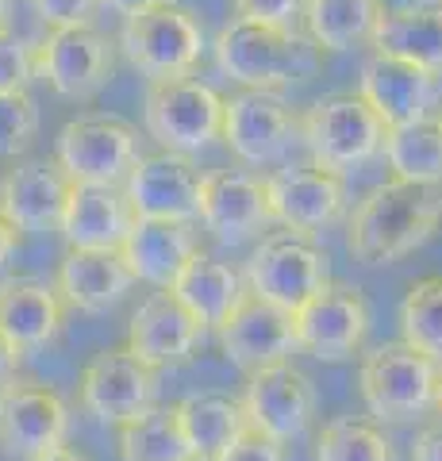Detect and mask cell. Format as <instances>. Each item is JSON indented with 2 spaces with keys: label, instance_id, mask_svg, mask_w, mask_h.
Wrapping results in <instances>:
<instances>
[{
  "label": "cell",
  "instance_id": "d6986e66",
  "mask_svg": "<svg viewBox=\"0 0 442 461\" xmlns=\"http://www.w3.org/2000/svg\"><path fill=\"white\" fill-rule=\"evenodd\" d=\"M358 93L381 115L384 127H401V123L427 120L442 104V77L404 62V58L374 50L362 62Z\"/></svg>",
  "mask_w": 442,
  "mask_h": 461
},
{
  "label": "cell",
  "instance_id": "30bf717a",
  "mask_svg": "<svg viewBox=\"0 0 442 461\" xmlns=\"http://www.w3.org/2000/svg\"><path fill=\"white\" fill-rule=\"evenodd\" d=\"M374 327V308L358 285L327 281L311 300L293 312L296 350L316 362H347L362 354Z\"/></svg>",
  "mask_w": 442,
  "mask_h": 461
},
{
  "label": "cell",
  "instance_id": "603a6c76",
  "mask_svg": "<svg viewBox=\"0 0 442 461\" xmlns=\"http://www.w3.org/2000/svg\"><path fill=\"white\" fill-rule=\"evenodd\" d=\"M54 288L69 312L104 315L135 288V273L127 269L120 250H66Z\"/></svg>",
  "mask_w": 442,
  "mask_h": 461
},
{
  "label": "cell",
  "instance_id": "9c48e42d",
  "mask_svg": "<svg viewBox=\"0 0 442 461\" xmlns=\"http://www.w3.org/2000/svg\"><path fill=\"white\" fill-rule=\"evenodd\" d=\"M139 154V127L104 112L74 115L54 139V162L74 185H123Z\"/></svg>",
  "mask_w": 442,
  "mask_h": 461
},
{
  "label": "cell",
  "instance_id": "d4e9b609",
  "mask_svg": "<svg viewBox=\"0 0 442 461\" xmlns=\"http://www.w3.org/2000/svg\"><path fill=\"white\" fill-rule=\"evenodd\" d=\"M196 250H201L196 223L135 220L120 247V258L127 262V269L135 273V281L150 285V288H169Z\"/></svg>",
  "mask_w": 442,
  "mask_h": 461
},
{
  "label": "cell",
  "instance_id": "5bb4252c",
  "mask_svg": "<svg viewBox=\"0 0 442 461\" xmlns=\"http://www.w3.org/2000/svg\"><path fill=\"white\" fill-rule=\"evenodd\" d=\"M77 396L85 415H93L104 427H120L135 420L147 408H154L158 396V369L127 350V346H108V350L93 354L81 369Z\"/></svg>",
  "mask_w": 442,
  "mask_h": 461
},
{
  "label": "cell",
  "instance_id": "484cf974",
  "mask_svg": "<svg viewBox=\"0 0 442 461\" xmlns=\"http://www.w3.org/2000/svg\"><path fill=\"white\" fill-rule=\"evenodd\" d=\"M166 293H174L177 304L204 330H220L231 320V312L250 296V288L231 262H220V258L196 250Z\"/></svg>",
  "mask_w": 442,
  "mask_h": 461
},
{
  "label": "cell",
  "instance_id": "9a60e30c",
  "mask_svg": "<svg viewBox=\"0 0 442 461\" xmlns=\"http://www.w3.org/2000/svg\"><path fill=\"white\" fill-rule=\"evenodd\" d=\"M347 177L327 173L320 166H293L284 162L266 173V204L269 220L296 235H316L331 227L347 212Z\"/></svg>",
  "mask_w": 442,
  "mask_h": 461
},
{
  "label": "cell",
  "instance_id": "b9f144b4",
  "mask_svg": "<svg viewBox=\"0 0 442 461\" xmlns=\"http://www.w3.org/2000/svg\"><path fill=\"white\" fill-rule=\"evenodd\" d=\"M16 230H12L5 220H0V269H5L8 266V258H12V250H16Z\"/></svg>",
  "mask_w": 442,
  "mask_h": 461
},
{
  "label": "cell",
  "instance_id": "7c38bea8",
  "mask_svg": "<svg viewBox=\"0 0 442 461\" xmlns=\"http://www.w3.org/2000/svg\"><path fill=\"white\" fill-rule=\"evenodd\" d=\"M220 139L242 166H274L301 142V112H293L281 93L239 89L235 96H223Z\"/></svg>",
  "mask_w": 442,
  "mask_h": 461
},
{
  "label": "cell",
  "instance_id": "4fadbf2b",
  "mask_svg": "<svg viewBox=\"0 0 442 461\" xmlns=\"http://www.w3.org/2000/svg\"><path fill=\"white\" fill-rule=\"evenodd\" d=\"M247 427L262 430L266 438L289 446L308 435V427L320 415V388L301 366L274 362L247 373V393H242Z\"/></svg>",
  "mask_w": 442,
  "mask_h": 461
},
{
  "label": "cell",
  "instance_id": "7dc6e473",
  "mask_svg": "<svg viewBox=\"0 0 442 461\" xmlns=\"http://www.w3.org/2000/svg\"><path fill=\"white\" fill-rule=\"evenodd\" d=\"M438 123H442V115H438Z\"/></svg>",
  "mask_w": 442,
  "mask_h": 461
},
{
  "label": "cell",
  "instance_id": "f1b7e54d",
  "mask_svg": "<svg viewBox=\"0 0 442 461\" xmlns=\"http://www.w3.org/2000/svg\"><path fill=\"white\" fill-rule=\"evenodd\" d=\"M174 411H177V427L185 442H189L193 457H201V461H212L239 430H247L242 403L223 393H193L177 400Z\"/></svg>",
  "mask_w": 442,
  "mask_h": 461
},
{
  "label": "cell",
  "instance_id": "8fae6325",
  "mask_svg": "<svg viewBox=\"0 0 442 461\" xmlns=\"http://www.w3.org/2000/svg\"><path fill=\"white\" fill-rule=\"evenodd\" d=\"M74 415L59 388L35 377H8L0 384V454L8 461H32L66 446Z\"/></svg>",
  "mask_w": 442,
  "mask_h": 461
},
{
  "label": "cell",
  "instance_id": "d6a6232c",
  "mask_svg": "<svg viewBox=\"0 0 442 461\" xmlns=\"http://www.w3.org/2000/svg\"><path fill=\"white\" fill-rule=\"evenodd\" d=\"M401 339L442 366V273L408 285L401 300Z\"/></svg>",
  "mask_w": 442,
  "mask_h": 461
},
{
  "label": "cell",
  "instance_id": "8992f818",
  "mask_svg": "<svg viewBox=\"0 0 442 461\" xmlns=\"http://www.w3.org/2000/svg\"><path fill=\"white\" fill-rule=\"evenodd\" d=\"M242 281H247L250 296L293 315L331 281V258L311 235L274 230V235H262V242L247 258Z\"/></svg>",
  "mask_w": 442,
  "mask_h": 461
},
{
  "label": "cell",
  "instance_id": "5b68a950",
  "mask_svg": "<svg viewBox=\"0 0 442 461\" xmlns=\"http://www.w3.org/2000/svg\"><path fill=\"white\" fill-rule=\"evenodd\" d=\"M204 27L185 5L169 0V5L142 8L135 16H123L116 50L135 66L147 81L185 77L193 74L204 54Z\"/></svg>",
  "mask_w": 442,
  "mask_h": 461
},
{
  "label": "cell",
  "instance_id": "6da1fadb",
  "mask_svg": "<svg viewBox=\"0 0 442 461\" xmlns=\"http://www.w3.org/2000/svg\"><path fill=\"white\" fill-rule=\"evenodd\" d=\"M442 227V185H374L347 220V247L365 266H396Z\"/></svg>",
  "mask_w": 442,
  "mask_h": 461
},
{
  "label": "cell",
  "instance_id": "7402d4cb",
  "mask_svg": "<svg viewBox=\"0 0 442 461\" xmlns=\"http://www.w3.org/2000/svg\"><path fill=\"white\" fill-rule=\"evenodd\" d=\"M139 220L120 185H74L62 208L59 235L66 250H120Z\"/></svg>",
  "mask_w": 442,
  "mask_h": 461
},
{
  "label": "cell",
  "instance_id": "bcb514c9",
  "mask_svg": "<svg viewBox=\"0 0 442 461\" xmlns=\"http://www.w3.org/2000/svg\"><path fill=\"white\" fill-rule=\"evenodd\" d=\"M193 461H201V457H193Z\"/></svg>",
  "mask_w": 442,
  "mask_h": 461
},
{
  "label": "cell",
  "instance_id": "e575fe53",
  "mask_svg": "<svg viewBox=\"0 0 442 461\" xmlns=\"http://www.w3.org/2000/svg\"><path fill=\"white\" fill-rule=\"evenodd\" d=\"M35 81V42L0 32V93H27Z\"/></svg>",
  "mask_w": 442,
  "mask_h": 461
},
{
  "label": "cell",
  "instance_id": "2e32d148",
  "mask_svg": "<svg viewBox=\"0 0 442 461\" xmlns=\"http://www.w3.org/2000/svg\"><path fill=\"white\" fill-rule=\"evenodd\" d=\"M201 177L189 154L154 150L139 154V162L123 177V196L135 208L139 220H174L196 223L201 215Z\"/></svg>",
  "mask_w": 442,
  "mask_h": 461
},
{
  "label": "cell",
  "instance_id": "e0dca14e",
  "mask_svg": "<svg viewBox=\"0 0 442 461\" xmlns=\"http://www.w3.org/2000/svg\"><path fill=\"white\" fill-rule=\"evenodd\" d=\"M74 181L50 158H23L0 173V220L16 235H47L59 230L66 196Z\"/></svg>",
  "mask_w": 442,
  "mask_h": 461
},
{
  "label": "cell",
  "instance_id": "d590c367",
  "mask_svg": "<svg viewBox=\"0 0 442 461\" xmlns=\"http://www.w3.org/2000/svg\"><path fill=\"white\" fill-rule=\"evenodd\" d=\"M235 20L269 23V27H296L304 12V0H231Z\"/></svg>",
  "mask_w": 442,
  "mask_h": 461
},
{
  "label": "cell",
  "instance_id": "4dcf8cb0",
  "mask_svg": "<svg viewBox=\"0 0 442 461\" xmlns=\"http://www.w3.org/2000/svg\"><path fill=\"white\" fill-rule=\"evenodd\" d=\"M120 461H193V450L177 427L174 403H154L135 420L116 427Z\"/></svg>",
  "mask_w": 442,
  "mask_h": 461
},
{
  "label": "cell",
  "instance_id": "52a82bcc",
  "mask_svg": "<svg viewBox=\"0 0 442 461\" xmlns=\"http://www.w3.org/2000/svg\"><path fill=\"white\" fill-rule=\"evenodd\" d=\"M142 123L147 135L162 150L174 154H196L220 139L223 127V96L196 74L147 81L142 96Z\"/></svg>",
  "mask_w": 442,
  "mask_h": 461
},
{
  "label": "cell",
  "instance_id": "1f68e13d",
  "mask_svg": "<svg viewBox=\"0 0 442 461\" xmlns=\"http://www.w3.org/2000/svg\"><path fill=\"white\" fill-rule=\"evenodd\" d=\"M316 461H396V446L377 420L338 415L320 430Z\"/></svg>",
  "mask_w": 442,
  "mask_h": 461
},
{
  "label": "cell",
  "instance_id": "8d00e7d4",
  "mask_svg": "<svg viewBox=\"0 0 442 461\" xmlns=\"http://www.w3.org/2000/svg\"><path fill=\"white\" fill-rule=\"evenodd\" d=\"M212 461H284V446L266 438L262 430L247 427V430H239V435L227 442Z\"/></svg>",
  "mask_w": 442,
  "mask_h": 461
},
{
  "label": "cell",
  "instance_id": "836d02e7",
  "mask_svg": "<svg viewBox=\"0 0 442 461\" xmlns=\"http://www.w3.org/2000/svg\"><path fill=\"white\" fill-rule=\"evenodd\" d=\"M39 104L32 93H0V158H20L39 139Z\"/></svg>",
  "mask_w": 442,
  "mask_h": 461
},
{
  "label": "cell",
  "instance_id": "7bdbcfd3",
  "mask_svg": "<svg viewBox=\"0 0 442 461\" xmlns=\"http://www.w3.org/2000/svg\"><path fill=\"white\" fill-rule=\"evenodd\" d=\"M32 461H89V457L77 454V450H69V446H54V450L39 454V457H32Z\"/></svg>",
  "mask_w": 442,
  "mask_h": 461
},
{
  "label": "cell",
  "instance_id": "ee69618b",
  "mask_svg": "<svg viewBox=\"0 0 442 461\" xmlns=\"http://www.w3.org/2000/svg\"><path fill=\"white\" fill-rule=\"evenodd\" d=\"M8 16H12V0H0V32H8Z\"/></svg>",
  "mask_w": 442,
  "mask_h": 461
},
{
  "label": "cell",
  "instance_id": "f6af8a7d",
  "mask_svg": "<svg viewBox=\"0 0 442 461\" xmlns=\"http://www.w3.org/2000/svg\"><path fill=\"white\" fill-rule=\"evenodd\" d=\"M435 408H438V415H442V384H438V400H435Z\"/></svg>",
  "mask_w": 442,
  "mask_h": 461
},
{
  "label": "cell",
  "instance_id": "60d3db41",
  "mask_svg": "<svg viewBox=\"0 0 442 461\" xmlns=\"http://www.w3.org/2000/svg\"><path fill=\"white\" fill-rule=\"evenodd\" d=\"M154 5H169V0H101V8H112L116 16H135V12L154 8Z\"/></svg>",
  "mask_w": 442,
  "mask_h": 461
},
{
  "label": "cell",
  "instance_id": "7a4b0ae2",
  "mask_svg": "<svg viewBox=\"0 0 442 461\" xmlns=\"http://www.w3.org/2000/svg\"><path fill=\"white\" fill-rule=\"evenodd\" d=\"M220 69L242 89L281 93L293 81H308L316 74L320 58L311 39L296 27H269L250 20H231L212 42Z\"/></svg>",
  "mask_w": 442,
  "mask_h": 461
},
{
  "label": "cell",
  "instance_id": "83f0119b",
  "mask_svg": "<svg viewBox=\"0 0 442 461\" xmlns=\"http://www.w3.org/2000/svg\"><path fill=\"white\" fill-rule=\"evenodd\" d=\"M381 0H304V35L316 50H354L374 39V27L381 20Z\"/></svg>",
  "mask_w": 442,
  "mask_h": 461
},
{
  "label": "cell",
  "instance_id": "44dd1931",
  "mask_svg": "<svg viewBox=\"0 0 442 461\" xmlns=\"http://www.w3.org/2000/svg\"><path fill=\"white\" fill-rule=\"evenodd\" d=\"M216 335H220L227 362L239 366L242 373H254V369L274 366V362H289V354L296 350L293 315L266 304L258 296L242 300Z\"/></svg>",
  "mask_w": 442,
  "mask_h": 461
},
{
  "label": "cell",
  "instance_id": "74e56055",
  "mask_svg": "<svg viewBox=\"0 0 442 461\" xmlns=\"http://www.w3.org/2000/svg\"><path fill=\"white\" fill-rule=\"evenodd\" d=\"M47 27H81L96 20L101 0H32Z\"/></svg>",
  "mask_w": 442,
  "mask_h": 461
},
{
  "label": "cell",
  "instance_id": "ab89813d",
  "mask_svg": "<svg viewBox=\"0 0 442 461\" xmlns=\"http://www.w3.org/2000/svg\"><path fill=\"white\" fill-rule=\"evenodd\" d=\"M20 362H23V354L12 346L5 335H0V384H5L8 377H16V369H20Z\"/></svg>",
  "mask_w": 442,
  "mask_h": 461
},
{
  "label": "cell",
  "instance_id": "ac0fdd59",
  "mask_svg": "<svg viewBox=\"0 0 442 461\" xmlns=\"http://www.w3.org/2000/svg\"><path fill=\"white\" fill-rule=\"evenodd\" d=\"M204 223L227 247H239L254 235L274 227L266 204V177L254 169H208L201 177V215Z\"/></svg>",
  "mask_w": 442,
  "mask_h": 461
},
{
  "label": "cell",
  "instance_id": "277c9868",
  "mask_svg": "<svg viewBox=\"0 0 442 461\" xmlns=\"http://www.w3.org/2000/svg\"><path fill=\"white\" fill-rule=\"evenodd\" d=\"M384 131L389 127L381 123V115L365 104L358 89L327 93L301 112V142L311 154V166L338 173V177L381 158Z\"/></svg>",
  "mask_w": 442,
  "mask_h": 461
},
{
  "label": "cell",
  "instance_id": "ffe728a7",
  "mask_svg": "<svg viewBox=\"0 0 442 461\" xmlns=\"http://www.w3.org/2000/svg\"><path fill=\"white\" fill-rule=\"evenodd\" d=\"M201 342H204V327L177 304L174 293L158 288L131 312L123 346L150 369H169L189 362Z\"/></svg>",
  "mask_w": 442,
  "mask_h": 461
},
{
  "label": "cell",
  "instance_id": "3957f363",
  "mask_svg": "<svg viewBox=\"0 0 442 461\" xmlns=\"http://www.w3.org/2000/svg\"><path fill=\"white\" fill-rule=\"evenodd\" d=\"M442 384V366L419 354L404 339L381 342L362 354L358 388L365 400L369 420L377 423H408L435 408Z\"/></svg>",
  "mask_w": 442,
  "mask_h": 461
},
{
  "label": "cell",
  "instance_id": "f35d334b",
  "mask_svg": "<svg viewBox=\"0 0 442 461\" xmlns=\"http://www.w3.org/2000/svg\"><path fill=\"white\" fill-rule=\"evenodd\" d=\"M411 461H442V423L419 430L411 442Z\"/></svg>",
  "mask_w": 442,
  "mask_h": 461
},
{
  "label": "cell",
  "instance_id": "cb8c5ba5",
  "mask_svg": "<svg viewBox=\"0 0 442 461\" xmlns=\"http://www.w3.org/2000/svg\"><path fill=\"white\" fill-rule=\"evenodd\" d=\"M66 304L54 281L39 277H8L0 281V335L20 354L50 346L66 327Z\"/></svg>",
  "mask_w": 442,
  "mask_h": 461
},
{
  "label": "cell",
  "instance_id": "4316f807",
  "mask_svg": "<svg viewBox=\"0 0 442 461\" xmlns=\"http://www.w3.org/2000/svg\"><path fill=\"white\" fill-rule=\"evenodd\" d=\"M369 47L442 77V0H416V5L384 8L374 27Z\"/></svg>",
  "mask_w": 442,
  "mask_h": 461
},
{
  "label": "cell",
  "instance_id": "ba28073f",
  "mask_svg": "<svg viewBox=\"0 0 442 461\" xmlns=\"http://www.w3.org/2000/svg\"><path fill=\"white\" fill-rule=\"evenodd\" d=\"M112 77H116V42L93 23L50 27L35 42V81H47L50 93L62 100L74 104L96 100Z\"/></svg>",
  "mask_w": 442,
  "mask_h": 461
},
{
  "label": "cell",
  "instance_id": "f546056e",
  "mask_svg": "<svg viewBox=\"0 0 442 461\" xmlns=\"http://www.w3.org/2000/svg\"><path fill=\"white\" fill-rule=\"evenodd\" d=\"M381 154H384V162H389L396 181L442 185V123H438V115L389 127Z\"/></svg>",
  "mask_w": 442,
  "mask_h": 461
}]
</instances>
